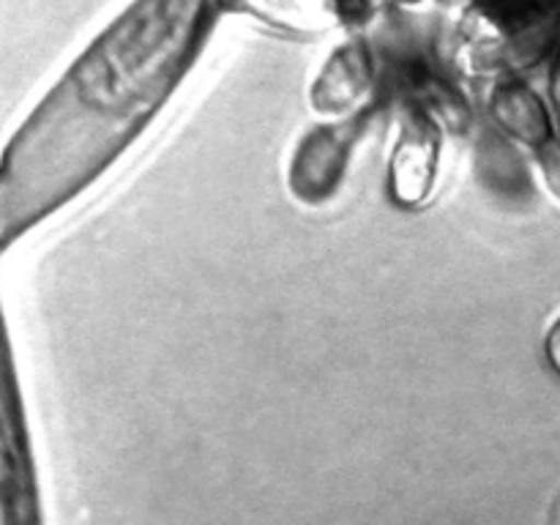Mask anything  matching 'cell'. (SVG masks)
I'll return each mask as SVG.
<instances>
[{
  "instance_id": "obj_1",
  "label": "cell",
  "mask_w": 560,
  "mask_h": 525,
  "mask_svg": "<svg viewBox=\"0 0 560 525\" xmlns=\"http://www.w3.org/2000/svg\"><path fill=\"white\" fill-rule=\"evenodd\" d=\"M545 350H547V359H550L552 370L560 375V317L556 323H552L550 334H547V342H545Z\"/></svg>"
},
{
  "instance_id": "obj_2",
  "label": "cell",
  "mask_w": 560,
  "mask_h": 525,
  "mask_svg": "<svg viewBox=\"0 0 560 525\" xmlns=\"http://www.w3.org/2000/svg\"><path fill=\"white\" fill-rule=\"evenodd\" d=\"M550 156H547V175H550V186L560 195V145L550 148Z\"/></svg>"
}]
</instances>
